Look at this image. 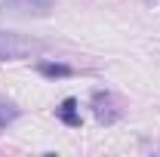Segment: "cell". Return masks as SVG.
Instances as JSON below:
<instances>
[{"instance_id": "1", "label": "cell", "mask_w": 160, "mask_h": 157, "mask_svg": "<svg viewBox=\"0 0 160 157\" xmlns=\"http://www.w3.org/2000/svg\"><path fill=\"white\" fill-rule=\"evenodd\" d=\"M46 49V43L28 34H16V31H0V62H19L31 59Z\"/></svg>"}, {"instance_id": "2", "label": "cell", "mask_w": 160, "mask_h": 157, "mask_svg": "<svg viewBox=\"0 0 160 157\" xmlns=\"http://www.w3.org/2000/svg\"><path fill=\"white\" fill-rule=\"evenodd\" d=\"M52 6H56V0H0V13L3 16H16V19L49 16Z\"/></svg>"}, {"instance_id": "3", "label": "cell", "mask_w": 160, "mask_h": 157, "mask_svg": "<svg viewBox=\"0 0 160 157\" xmlns=\"http://www.w3.org/2000/svg\"><path fill=\"white\" fill-rule=\"evenodd\" d=\"M56 117L65 126H80V111H77V99H65L59 108H56Z\"/></svg>"}, {"instance_id": "4", "label": "cell", "mask_w": 160, "mask_h": 157, "mask_svg": "<svg viewBox=\"0 0 160 157\" xmlns=\"http://www.w3.org/2000/svg\"><path fill=\"white\" fill-rule=\"evenodd\" d=\"M92 102H96V117H99L102 123H114V120L120 117V111H114V108L108 105V102H111V96H108V93H105V96H102V93H96V96H92Z\"/></svg>"}, {"instance_id": "5", "label": "cell", "mask_w": 160, "mask_h": 157, "mask_svg": "<svg viewBox=\"0 0 160 157\" xmlns=\"http://www.w3.org/2000/svg\"><path fill=\"white\" fill-rule=\"evenodd\" d=\"M37 71L43 74V77H52V80L71 77V74H74V68H71V65H65V62H40Z\"/></svg>"}, {"instance_id": "6", "label": "cell", "mask_w": 160, "mask_h": 157, "mask_svg": "<svg viewBox=\"0 0 160 157\" xmlns=\"http://www.w3.org/2000/svg\"><path fill=\"white\" fill-rule=\"evenodd\" d=\"M19 114H22V111L12 105V102H3V99H0V129H6L9 123H16Z\"/></svg>"}]
</instances>
